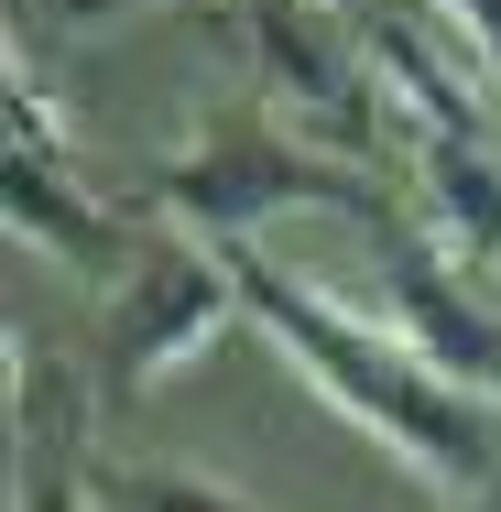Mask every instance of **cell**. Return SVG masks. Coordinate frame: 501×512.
Wrapping results in <instances>:
<instances>
[{"label": "cell", "instance_id": "cell-1", "mask_svg": "<svg viewBox=\"0 0 501 512\" xmlns=\"http://www.w3.org/2000/svg\"><path fill=\"white\" fill-rule=\"evenodd\" d=\"M229 273H240V316H251V327H262V338H273V349H284V360H295V371L349 414L382 458H403L425 491H480V480L501 469L491 414L469 404L458 382L414 371L382 327H360L349 295H327V284L284 273L262 240H240V251H229Z\"/></svg>", "mask_w": 501, "mask_h": 512}, {"label": "cell", "instance_id": "cell-2", "mask_svg": "<svg viewBox=\"0 0 501 512\" xmlns=\"http://www.w3.org/2000/svg\"><path fill=\"white\" fill-rule=\"evenodd\" d=\"M142 207L175 218V229L207 240V251H240L262 218H295V207L360 218L371 240L403 229L393 197H382V175H360L349 153H316L305 131H251V120H229V131H197V142L153 153V164H142Z\"/></svg>", "mask_w": 501, "mask_h": 512}, {"label": "cell", "instance_id": "cell-3", "mask_svg": "<svg viewBox=\"0 0 501 512\" xmlns=\"http://www.w3.org/2000/svg\"><path fill=\"white\" fill-rule=\"evenodd\" d=\"M360 327H382L414 371L458 382L469 404H501V327L480 316V295L458 284L447 240L382 229V251H371V295H360Z\"/></svg>", "mask_w": 501, "mask_h": 512}, {"label": "cell", "instance_id": "cell-4", "mask_svg": "<svg viewBox=\"0 0 501 512\" xmlns=\"http://www.w3.org/2000/svg\"><path fill=\"white\" fill-rule=\"evenodd\" d=\"M229 316H240L229 251H207V240H142V262H131V284L109 306V382L120 393H153L164 371L207 360V338Z\"/></svg>", "mask_w": 501, "mask_h": 512}, {"label": "cell", "instance_id": "cell-5", "mask_svg": "<svg viewBox=\"0 0 501 512\" xmlns=\"http://www.w3.org/2000/svg\"><path fill=\"white\" fill-rule=\"evenodd\" d=\"M240 33H251V55H262V88L295 109V131L316 153H371V142H382V88H371V66L338 55L327 0H251Z\"/></svg>", "mask_w": 501, "mask_h": 512}, {"label": "cell", "instance_id": "cell-6", "mask_svg": "<svg viewBox=\"0 0 501 512\" xmlns=\"http://www.w3.org/2000/svg\"><path fill=\"white\" fill-rule=\"evenodd\" d=\"M360 66H371V88H382V131H393V142H491V120L469 99V66H436V55L414 44V22L371 11V22H360Z\"/></svg>", "mask_w": 501, "mask_h": 512}, {"label": "cell", "instance_id": "cell-7", "mask_svg": "<svg viewBox=\"0 0 501 512\" xmlns=\"http://www.w3.org/2000/svg\"><path fill=\"white\" fill-rule=\"evenodd\" d=\"M0 207H11V240H22V251H44V262H66V273H88V284H131V273H120V218H109L99 197H77V186H66V164L0 153Z\"/></svg>", "mask_w": 501, "mask_h": 512}, {"label": "cell", "instance_id": "cell-8", "mask_svg": "<svg viewBox=\"0 0 501 512\" xmlns=\"http://www.w3.org/2000/svg\"><path fill=\"white\" fill-rule=\"evenodd\" d=\"M403 153H414L425 197H436V218H447V262L491 273L501 262V153L491 142H403Z\"/></svg>", "mask_w": 501, "mask_h": 512}, {"label": "cell", "instance_id": "cell-9", "mask_svg": "<svg viewBox=\"0 0 501 512\" xmlns=\"http://www.w3.org/2000/svg\"><path fill=\"white\" fill-rule=\"evenodd\" d=\"M99 502H120V512H251L229 480H197V469H99Z\"/></svg>", "mask_w": 501, "mask_h": 512}, {"label": "cell", "instance_id": "cell-10", "mask_svg": "<svg viewBox=\"0 0 501 512\" xmlns=\"http://www.w3.org/2000/svg\"><path fill=\"white\" fill-rule=\"evenodd\" d=\"M11 512H88V502H77V469H66V458H55V469H44V480H33V469H22V458H11Z\"/></svg>", "mask_w": 501, "mask_h": 512}, {"label": "cell", "instance_id": "cell-11", "mask_svg": "<svg viewBox=\"0 0 501 512\" xmlns=\"http://www.w3.org/2000/svg\"><path fill=\"white\" fill-rule=\"evenodd\" d=\"M447 22H458V44H469V66H501V0H436Z\"/></svg>", "mask_w": 501, "mask_h": 512}, {"label": "cell", "instance_id": "cell-12", "mask_svg": "<svg viewBox=\"0 0 501 512\" xmlns=\"http://www.w3.org/2000/svg\"><path fill=\"white\" fill-rule=\"evenodd\" d=\"M109 11H142V0H66V22H109Z\"/></svg>", "mask_w": 501, "mask_h": 512}, {"label": "cell", "instance_id": "cell-13", "mask_svg": "<svg viewBox=\"0 0 501 512\" xmlns=\"http://www.w3.org/2000/svg\"><path fill=\"white\" fill-rule=\"evenodd\" d=\"M327 11H349V0H327Z\"/></svg>", "mask_w": 501, "mask_h": 512}]
</instances>
